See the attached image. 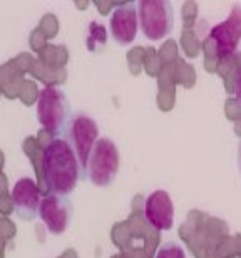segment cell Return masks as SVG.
Returning <instances> with one entry per match:
<instances>
[{
  "label": "cell",
  "instance_id": "cell-1",
  "mask_svg": "<svg viewBox=\"0 0 241 258\" xmlns=\"http://www.w3.org/2000/svg\"><path fill=\"white\" fill-rule=\"evenodd\" d=\"M42 168L49 193L67 196L77 186L79 179H86L79 159L65 138H52L47 143Z\"/></svg>",
  "mask_w": 241,
  "mask_h": 258
},
{
  "label": "cell",
  "instance_id": "cell-2",
  "mask_svg": "<svg viewBox=\"0 0 241 258\" xmlns=\"http://www.w3.org/2000/svg\"><path fill=\"white\" fill-rule=\"evenodd\" d=\"M35 112L39 124L45 133L52 134L54 138H62L74 111L67 94L59 86H47L39 92Z\"/></svg>",
  "mask_w": 241,
  "mask_h": 258
},
{
  "label": "cell",
  "instance_id": "cell-3",
  "mask_svg": "<svg viewBox=\"0 0 241 258\" xmlns=\"http://www.w3.org/2000/svg\"><path fill=\"white\" fill-rule=\"evenodd\" d=\"M119 151L109 138H99L86 163V179L94 186H111L119 171Z\"/></svg>",
  "mask_w": 241,
  "mask_h": 258
},
{
  "label": "cell",
  "instance_id": "cell-4",
  "mask_svg": "<svg viewBox=\"0 0 241 258\" xmlns=\"http://www.w3.org/2000/svg\"><path fill=\"white\" fill-rule=\"evenodd\" d=\"M139 27L151 42L169 37L174 27V7L168 0H141L136 4Z\"/></svg>",
  "mask_w": 241,
  "mask_h": 258
},
{
  "label": "cell",
  "instance_id": "cell-5",
  "mask_svg": "<svg viewBox=\"0 0 241 258\" xmlns=\"http://www.w3.org/2000/svg\"><path fill=\"white\" fill-rule=\"evenodd\" d=\"M65 139L74 149L75 156H77L82 171L86 174V163L87 158L94 148V144L99 139V126L97 122L86 114V112L75 111L72 112L69 119V124L65 127Z\"/></svg>",
  "mask_w": 241,
  "mask_h": 258
},
{
  "label": "cell",
  "instance_id": "cell-6",
  "mask_svg": "<svg viewBox=\"0 0 241 258\" xmlns=\"http://www.w3.org/2000/svg\"><path fill=\"white\" fill-rule=\"evenodd\" d=\"M39 216L50 235H62L67 231L74 216V205L69 196L49 193L42 196Z\"/></svg>",
  "mask_w": 241,
  "mask_h": 258
},
{
  "label": "cell",
  "instance_id": "cell-7",
  "mask_svg": "<svg viewBox=\"0 0 241 258\" xmlns=\"http://www.w3.org/2000/svg\"><path fill=\"white\" fill-rule=\"evenodd\" d=\"M208 37L216 45V52L219 57L233 55L238 50L241 42V7L233 5L231 12L223 20L221 24H216L209 29Z\"/></svg>",
  "mask_w": 241,
  "mask_h": 258
},
{
  "label": "cell",
  "instance_id": "cell-8",
  "mask_svg": "<svg viewBox=\"0 0 241 258\" xmlns=\"http://www.w3.org/2000/svg\"><path fill=\"white\" fill-rule=\"evenodd\" d=\"M139 19H137L136 4L127 2L116 7L109 17V32L114 42L121 47H127L136 40Z\"/></svg>",
  "mask_w": 241,
  "mask_h": 258
},
{
  "label": "cell",
  "instance_id": "cell-9",
  "mask_svg": "<svg viewBox=\"0 0 241 258\" xmlns=\"http://www.w3.org/2000/svg\"><path fill=\"white\" fill-rule=\"evenodd\" d=\"M12 205H14V213L17 218L24 221H32L39 216L40 208V196L37 183L32 178H20L12 188Z\"/></svg>",
  "mask_w": 241,
  "mask_h": 258
},
{
  "label": "cell",
  "instance_id": "cell-10",
  "mask_svg": "<svg viewBox=\"0 0 241 258\" xmlns=\"http://www.w3.org/2000/svg\"><path fill=\"white\" fill-rule=\"evenodd\" d=\"M144 218L156 231H168L174 223V203L166 189H156L144 201Z\"/></svg>",
  "mask_w": 241,
  "mask_h": 258
},
{
  "label": "cell",
  "instance_id": "cell-11",
  "mask_svg": "<svg viewBox=\"0 0 241 258\" xmlns=\"http://www.w3.org/2000/svg\"><path fill=\"white\" fill-rule=\"evenodd\" d=\"M154 258H186V251L176 241H164L157 248Z\"/></svg>",
  "mask_w": 241,
  "mask_h": 258
},
{
  "label": "cell",
  "instance_id": "cell-12",
  "mask_svg": "<svg viewBox=\"0 0 241 258\" xmlns=\"http://www.w3.org/2000/svg\"><path fill=\"white\" fill-rule=\"evenodd\" d=\"M233 91H234V97H236V101L241 104V69L238 71L236 77H234V87H233Z\"/></svg>",
  "mask_w": 241,
  "mask_h": 258
},
{
  "label": "cell",
  "instance_id": "cell-13",
  "mask_svg": "<svg viewBox=\"0 0 241 258\" xmlns=\"http://www.w3.org/2000/svg\"><path fill=\"white\" fill-rule=\"evenodd\" d=\"M238 169H239V174H241V141L238 144Z\"/></svg>",
  "mask_w": 241,
  "mask_h": 258
}]
</instances>
